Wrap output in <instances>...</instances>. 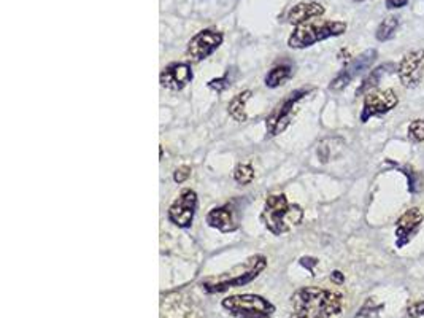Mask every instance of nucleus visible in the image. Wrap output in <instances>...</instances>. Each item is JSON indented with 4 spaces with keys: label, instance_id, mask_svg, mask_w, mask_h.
<instances>
[{
    "label": "nucleus",
    "instance_id": "0eeeda50",
    "mask_svg": "<svg viewBox=\"0 0 424 318\" xmlns=\"http://www.w3.org/2000/svg\"><path fill=\"white\" fill-rule=\"evenodd\" d=\"M399 97L396 96L393 89H374L364 96V104H362L361 121L367 123L370 118L383 116L397 107Z\"/></svg>",
    "mask_w": 424,
    "mask_h": 318
},
{
    "label": "nucleus",
    "instance_id": "a211bd4d",
    "mask_svg": "<svg viewBox=\"0 0 424 318\" xmlns=\"http://www.w3.org/2000/svg\"><path fill=\"white\" fill-rule=\"evenodd\" d=\"M251 97V91L239 92L237 96L232 97V101L229 102V115H231L235 121L244 123L246 121V102Z\"/></svg>",
    "mask_w": 424,
    "mask_h": 318
},
{
    "label": "nucleus",
    "instance_id": "7ed1b4c3",
    "mask_svg": "<svg viewBox=\"0 0 424 318\" xmlns=\"http://www.w3.org/2000/svg\"><path fill=\"white\" fill-rule=\"evenodd\" d=\"M302 218H304V210L299 205L289 204L285 194L268 196L261 214L262 223L275 236L285 234L289 229L298 226Z\"/></svg>",
    "mask_w": 424,
    "mask_h": 318
},
{
    "label": "nucleus",
    "instance_id": "7c9ffc66",
    "mask_svg": "<svg viewBox=\"0 0 424 318\" xmlns=\"http://www.w3.org/2000/svg\"><path fill=\"white\" fill-rule=\"evenodd\" d=\"M331 280L334 282V283H337V285H342L343 282H345V275H343L340 270H334V273L331 274Z\"/></svg>",
    "mask_w": 424,
    "mask_h": 318
},
{
    "label": "nucleus",
    "instance_id": "6e6552de",
    "mask_svg": "<svg viewBox=\"0 0 424 318\" xmlns=\"http://www.w3.org/2000/svg\"><path fill=\"white\" fill-rule=\"evenodd\" d=\"M223 34L217 29H204L187 42L186 55L192 62H200L212 56L223 43Z\"/></svg>",
    "mask_w": 424,
    "mask_h": 318
},
{
    "label": "nucleus",
    "instance_id": "dca6fc26",
    "mask_svg": "<svg viewBox=\"0 0 424 318\" xmlns=\"http://www.w3.org/2000/svg\"><path fill=\"white\" fill-rule=\"evenodd\" d=\"M397 69L393 62H388V64H381L379 67L374 69L370 74L362 80V83L359 84V88L356 89V96H362V94H367V92L374 91L376 86L380 84L381 78L386 77L388 74H391V72Z\"/></svg>",
    "mask_w": 424,
    "mask_h": 318
},
{
    "label": "nucleus",
    "instance_id": "4468645a",
    "mask_svg": "<svg viewBox=\"0 0 424 318\" xmlns=\"http://www.w3.org/2000/svg\"><path fill=\"white\" fill-rule=\"evenodd\" d=\"M325 6L316 2H300L294 5L293 9H289L286 19L289 24L294 26H302L305 23H310L316 18H321L325 15Z\"/></svg>",
    "mask_w": 424,
    "mask_h": 318
},
{
    "label": "nucleus",
    "instance_id": "20e7f679",
    "mask_svg": "<svg viewBox=\"0 0 424 318\" xmlns=\"http://www.w3.org/2000/svg\"><path fill=\"white\" fill-rule=\"evenodd\" d=\"M347 23L343 21H313L299 26L288 38L289 48H308L322 40L345 34Z\"/></svg>",
    "mask_w": 424,
    "mask_h": 318
},
{
    "label": "nucleus",
    "instance_id": "f03ea898",
    "mask_svg": "<svg viewBox=\"0 0 424 318\" xmlns=\"http://www.w3.org/2000/svg\"><path fill=\"white\" fill-rule=\"evenodd\" d=\"M266 268L267 258L264 255H253L223 274L204 278L200 285L207 293H221L229 288L244 287V285L253 282Z\"/></svg>",
    "mask_w": 424,
    "mask_h": 318
},
{
    "label": "nucleus",
    "instance_id": "cd10ccee",
    "mask_svg": "<svg viewBox=\"0 0 424 318\" xmlns=\"http://www.w3.org/2000/svg\"><path fill=\"white\" fill-rule=\"evenodd\" d=\"M191 175V168L190 165H181V168H178L177 170H175L173 174V180L177 183H183L186 182L187 178H190Z\"/></svg>",
    "mask_w": 424,
    "mask_h": 318
},
{
    "label": "nucleus",
    "instance_id": "5701e85b",
    "mask_svg": "<svg viewBox=\"0 0 424 318\" xmlns=\"http://www.w3.org/2000/svg\"><path fill=\"white\" fill-rule=\"evenodd\" d=\"M234 178H235V182L240 185H250L254 180V170L251 165L240 164L234 172Z\"/></svg>",
    "mask_w": 424,
    "mask_h": 318
},
{
    "label": "nucleus",
    "instance_id": "9d476101",
    "mask_svg": "<svg viewBox=\"0 0 424 318\" xmlns=\"http://www.w3.org/2000/svg\"><path fill=\"white\" fill-rule=\"evenodd\" d=\"M197 207V194L192 190H183L169 209V220L178 228H190Z\"/></svg>",
    "mask_w": 424,
    "mask_h": 318
},
{
    "label": "nucleus",
    "instance_id": "f257e3e1",
    "mask_svg": "<svg viewBox=\"0 0 424 318\" xmlns=\"http://www.w3.org/2000/svg\"><path fill=\"white\" fill-rule=\"evenodd\" d=\"M293 314L289 318H332L343 309V297L331 290L307 287L291 297Z\"/></svg>",
    "mask_w": 424,
    "mask_h": 318
},
{
    "label": "nucleus",
    "instance_id": "4be33fe9",
    "mask_svg": "<svg viewBox=\"0 0 424 318\" xmlns=\"http://www.w3.org/2000/svg\"><path fill=\"white\" fill-rule=\"evenodd\" d=\"M383 309H385V304L376 302L372 297H369L353 318H380Z\"/></svg>",
    "mask_w": 424,
    "mask_h": 318
},
{
    "label": "nucleus",
    "instance_id": "a878e982",
    "mask_svg": "<svg viewBox=\"0 0 424 318\" xmlns=\"http://www.w3.org/2000/svg\"><path fill=\"white\" fill-rule=\"evenodd\" d=\"M173 306H175V309H177V312H165V310L163 312V314L167 315V318H197L196 315L192 314V310L190 307H185L183 312H178V310H180L178 301L173 302Z\"/></svg>",
    "mask_w": 424,
    "mask_h": 318
},
{
    "label": "nucleus",
    "instance_id": "423d86ee",
    "mask_svg": "<svg viewBox=\"0 0 424 318\" xmlns=\"http://www.w3.org/2000/svg\"><path fill=\"white\" fill-rule=\"evenodd\" d=\"M312 91L313 88H300L293 91L291 94H288L285 99H283V101L273 109L272 114L267 118L266 121L267 134L273 137L281 134V132H285L288 126L291 124L295 111H298L299 102L310 94Z\"/></svg>",
    "mask_w": 424,
    "mask_h": 318
},
{
    "label": "nucleus",
    "instance_id": "f8f14e48",
    "mask_svg": "<svg viewBox=\"0 0 424 318\" xmlns=\"http://www.w3.org/2000/svg\"><path fill=\"white\" fill-rule=\"evenodd\" d=\"M424 215L421 209L412 207L403 212L399 220L396 223V247L402 248L416 236L423 226Z\"/></svg>",
    "mask_w": 424,
    "mask_h": 318
},
{
    "label": "nucleus",
    "instance_id": "b1692460",
    "mask_svg": "<svg viewBox=\"0 0 424 318\" xmlns=\"http://www.w3.org/2000/svg\"><path fill=\"white\" fill-rule=\"evenodd\" d=\"M408 141L413 143H423L424 142V119H415L408 126Z\"/></svg>",
    "mask_w": 424,
    "mask_h": 318
},
{
    "label": "nucleus",
    "instance_id": "9b49d317",
    "mask_svg": "<svg viewBox=\"0 0 424 318\" xmlns=\"http://www.w3.org/2000/svg\"><path fill=\"white\" fill-rule=\"evenodd\" d=\"M424 69V50H415L403 55L399 65H397V75L403 88L413 89L421 83Z\"/></svg>",
    "mask_w": 424,
    "mask_h": 318
},
{
    "label": "nucleus",
    "instance_id": "c85d7f7f",
    "mask_svg": "<svg viewBox=\"0 0 424 318\" xmlns=\"http://www.w3.org/2000/svg\"><path fill=\"white\" fill-rule=\"evenodd\" d=\"M300 264L313 274L315 273V266H318V260H316V258H312V256H304V258H300Z\"/></svg>",
    "mask_w": 424,
    "mask_h": 318
},
{
    "label": "nucleus",
    "instance_id": "2f4dec72",
    "mask_svg": "<svg viewBox=\"0 0 424 318\" xmlns=\"http://www.w3.org/2000/svg\"><path fill=\"white\" fill-rule=\"evenodd\" d=\"M354 2H366V0H354Z\"/></svg>",
    "mask_w": 424,
    "mask_h": 318
},
{
    "label": "nucleus",
    "instance_id": "aec40b11",
    "mask_svg": "<svg viewBox=\"0 0 424 318\" xmlns=\"http://www.w3.org/2000/svg\"><path fill=\"white\" fill-rule=\"evenodd\" d=\"M403 175L407 177V183H408V191L412 194L420 193L423 190V175L418 170H415L412 165H397Z\"/></svg>",
    "mask_w": 424,
    "mask_h": 318
},
{
    "label": "nucleus",
    "instance_id": "39448f33",
    "mask_svg": "<svg viewBox=\"0 0 424 318\" xmlns=\"http://www.w3.org/2000/svg\"><path fill=\"white\" fill-rule=\"evenodd\" d=\"M229 314L239 318H268L275 307L271 301L259 295H234L221 302Z\"/></svg>",
    "mask_w": 424,
    "mask_h": 318
},
{
    "label": "nucleus",
    "instance_id": "6ab92c4d",
    "mask_svg": "<svg viewBox=\"0 0 424 318\" xmlns=\"http://www.w3.org/2000/svg\"><path fill=\"white\" fill-rule=\"evenodd\" d=\"M293 77V67L289 64H280L266 75V84L268 88H278L280 84L288 82Z\"/></svg>",
    "mask_w": 424,
    "mask_h": 318
},
{
    "label": "nucleus",
    "instance_id": "2eb2a0df",
    "mask_svg": "<svg viewBox=\"0 0 424 318\" xmlns=\"http://www.w3.org/2000/svg\"><path fill=\"white\" fill-rule=\"evenodd\" d=\"M208 226L221 231V233H234L237 229V223H235V215L232 207L223 205V207H214L207 215Z\"/></svg>",
    "mask_w": 424,
    "mask_h": 318
},
{
    "label": "nucleus",
    "instance_id": "ddd939ff",
    "mask_svg": "<svg viewBox=\"0 0 424 318\" xmlns=\"http://www.w3.org/2000/svg\"><path fill=\"white\" fill-rule=\"evenodd\" d=\"M161 84L167 89L180 91L192 82V69L186 62H172L161 72Z\"/></svg>",
    "mask_w": 424,
    "mask_h": 318
},
{
    "label": "nucleus",
    "instance_id": "bb28decb",
    "mask_svg": "<svg viewBox=\"0 0 424 318\" xmlns=\"http://www.w3.org/2000/svg\"><path fill=\"white\" fill-rule=\"evenodd\" d=\"M407 315L410 318H420L424 315V301H416L412 302L410 306L407 307Z\"/></svg>",
    "mask_w": 424,
    "mask_h": 318
},
{
    "label": "nucleus",
    "instance_id": "412c9836",
    "mask_svg": "<svg viewBox=\"0 0 424 318\" xmlns=\"http://www.w3.org/2000/svg\"><path fill=\"white\" fill-rule=\"evenodd\" d=\"M397 28H399V19H397V16L385 18L379 26V29H376V40L388 42V40H391L396 35Z\"/></svg>",
    "mask_w": 424,
    "mask_h": 318
},
{
    "label": "nucleus",
    "instance_id": "393cba45",
    "mask_svg": "<svg viewBox=\"0 0 424 318\" xmlns=\"http://www.w3.org/2000/svg\"><path fill=\"white\" fill-rule=\"evenodd\" d=\"M231 74H232V70L231 72L227 70L226 74L223 77H221V78H214V80H212V82H208V88H212V89L218 91V92H223L224 89H227L229 86L232 84Z\"/></svg>",
    "mask_w": 424,
    "mask_h": 318
},
{
    "label": "nucleus",
    "instance_id": "1a4fd4ad",
    "mask_svg": "<svg viewBox=\"0 0 424 318\" xmlns=\"http://www.w3.org/2000/svg\"><path fill=\"white\" fill-rule=\"evenodd\" d=\"M376 56H379L376 55V50H367L361 53L358 57H354L353 61L332 80L331 84H329V89L342 91L343 88H347L356 77H359L361 74H364L366 70L372 67V64L376 61Z\"/></svg>",
    "mask_w": 424,
    "mask_h": 318
},
{
    "label": "nucleus",
    "instance_id": "c756f323",
    "mask_svg": "<svg viewBox=\"0 0 424 318\" xmlns=\"http://www.w3.org/2000/svg\"><path fill=\"white\" fill-rule=\"evenodd\" d=\"M408 0H386V6L389 10H396V9H402V6L407 5Z\"/></svg>",
    "mask_w": 424,
    "mask_h": 318
},
{
    "label": "nucleus",
    "instance_id": "f3484780",
    "mask_svg": "<svg viewBox=\"0 0 424 318\" xmlns=\"http://www.w3.org/2000/svg\"><path fill=\"white\" fill-rule=\"evenodd\" d=\"M343 147H345V142H343L339 137L325 138V141L318 145L316 153H318V158L321 163H329L342 153Z\"/></svg>",
    "mask_w": 424,
    "mask_h": 318
}]
</instances>
